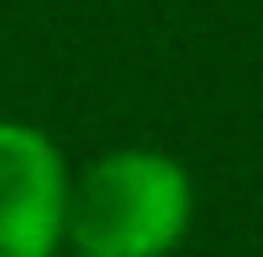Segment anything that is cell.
<instances>
[{"instance_id":"obj_1","label":"cell","mask_w":263,"mask_h":257,"mask_svg":"<svg viewBox=\"0 0 263 257\" xmlns=\"http://www.w3.org/2000/svg\"><path fill=\"white\" fill-rule=\"evenodd\" d=\"M191 224L185 168L162 151H112L67 190L79 257H162Z\"/></svg>"},{"instance_id":"obj_2","label":"cell","mask_w":263,"mask_h":257,"mask_svg":"<svg viewBox=\"0 0 263 257\" xmlns=\"http://www.w3.org/2000/svg\"><path fill=\"white\" fill-rule=\"evenodd\" d=\"M67 224L62 156L40 129L0 123V257H51Z\"/></svg>"}]
</instances>
